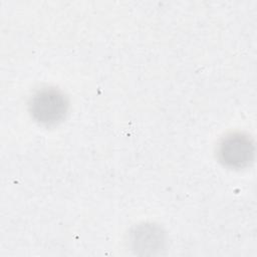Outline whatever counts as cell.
Listing matches in <instances>:
<instances>
[{
	"label": "cell",
	"instance_id": "6da1fadb",
	"mask_svg": "<svg viewBox=\"0 0 257 257\" xmlns=\"http://www.w3.org/2000/svg\"><path fill=\"white\" fill-rule=\"evenodd\" d=\"M28 106L31 116L37 122L52 125L64 118L68 102L64 94L58 89L43 88L30 98Z\"/></svg>",
	"mask_w": 257,
	"mask_h": 257
},
{
	"label": "cell",
	"instance_id": "7a4b0ae2",
	"mask_svg": "<svg viewBox=\"0 0 257 257\" xmlns=\"http://www.w3.org/2000/svg\"><path fill=\"white\" fill-rule=\"evenodd\" d=\"M217 155L224 166L230 169H242L252 162L254 145L247 135L230 134L219 143Z\"/></svg>",
	"mask_w": 257,
	"mask_h": 257
}]
</instances>
